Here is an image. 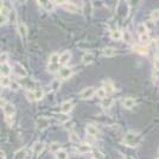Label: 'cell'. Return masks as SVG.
I'll return each instance as SVG.
<instances>
[{"mask_svg":"<svg viewBox=\"0 0 159 159\" xmlns=\"http://www.w3.org/2000/svg\"><path fill=\"white\" fill-rule=\"evenodd\" d=\"M37 126L39 129H44L45 127L49 126V119L47 118H39V119L37 120Z\"/></svg>","mask_w":159,"mask_h":159,"instance_id":"cell-24","label":"cell"},{"mask_svg":"<svg viewBox=\"0 0 159 159\" xmlns=\"http://www.w3.org/2000/svg\"><path fill=\"white\" fill-rule=\"evenodd\" d=\"M38 4H39L40 7H42L44 11H47V12H51L53 10V6H55V2H51V1H43V2H39V1H38Z\"/></svg>","mask_w":159,"mask_h":159,"instance_id":"cell-12","label":"cell"},{"mask_svg":"<svg viewBox=\"0 0 159 159\" xmlns=\"http://www.w3.org/2000/svg\"><path fill=\"white\" fill-rule=\"evenodd\" d=\"M157 60L159 61V48H158V50H157Z\"/></svg>","mask_w":159,"mask_h":159,"instance_id":"cell-44","label":"cell"},{"mask_svg":"<svg viewBox=\"0 0 159 159\" xmlns=\"http://www.w3.org/2000/svg\"><path fill=\"white\" fill-rule=\"evenodd\" d=\"M95 94H96V89L93 88V87H88V88H84V89L80 93V99L88 100V99H90V98H93Z\"/></svg>","mask_w":159,"mask_h":159,"instance_id":"cell-4","label":"cell"},{"mask_svg":"<svg viewBox=\"0 0 159 159\" xmlns=\"http://www.w3.org/2000/svg\"><path fill=\"white\" fill-rule=\"evenodd\" d=\"M151 20H153V21L159 20V8L152 10V12H151Z\"/></svg>","mask_w":159,"mask_h":159,"instance_id":"cell-38","label":"cell"},{"mask_svg":"<svg viewBox=\"0 0 159 159\" xmlns=\"http://www.w3.org/2000/svg\"><path fill=\"white\" fill-rule=\"evenodd\" d=\"M2 111L5 114V119L7 122H10V119H13L14 114H16V108L11 102H6L4 106H2Z\"/></svg>","mask_w":159,"mask_h":159,"instance_id":"cell-1","label":"cell"},{"mask_svg":"<svg viewBox=\"0 0 159 159\" xmlns=\"http://www.w3.org/2000/svg\"><path fill=\"white\" fill-rule=\"evenodd\" d=\"M122 106L127 108V109H132L133 107L135 106V100L133 99V98H126L122 101Z\"/></svg>","mask_w":159,"mask_h":159,"instance_id":"cell-14","label":"cell"},{"mask_svg":"<svg viewBox=\"0 0 159 159\" xmlns=\"http://www.w3.org/2000/svg\"><path fill=\"white\" fill-rule=\"evenodd\" d=\"M33 94H34V98L37 101H40V100L44 98V92L42 90V89H36V90H33Z\"/></svg>","mask_w":159,"mask_h":159,"instance_id":"cell-29","label":"cell"},{"mask_svg":"<svg viewBox=\"0 0 159 159\" xmlns=\"http://www.w3.org/2000/svg\"><path fill=\"white\" fill-rule=\"evenodd\" d=\"M69 140H70V143L71 144H75V145H80L81 143V140H80V135L77 133L75 132H69Z\"/></svg>","mask_w":159,"mask_h":159,"instance_id":"cell-18","label":"cell"},{"mask_svg":"<svg viewBox=\"0 0 159 159\" xmlns=\"http://www.w3.org/2000/svg\"><path fill=\"white\" fill-rule=\"evenodd\" d=\"M92 151V146L88 145V144H80L77 145V148H76V152L79 154H86V153H89Z\"/></svg>","mask_w":159,"mask_h":159,"instance_id":"cell-10","label":"cell"},{"mask_svg":"<svg viewBox=\"0 0 159 159\" xmlns=\"http://www.w3.org/2000/svg\"><path fill=\"white\" fill-rule=\"evenodd\" d=\"M111 38L113 40H120L122 39V31L119 29H114L111 31Z\"/></svg>","mask_w":159,"mask_h":159,"instance_id":"cell-16","label":"cell"},{"mask_svg":"<svg viewBox=\"0 0 159 159\" xmlns=\"http://www.w3.org/2000/svg\"><path fill=\"white\" fill-rule=\"evenodd\" d=\"M25 156H26V151L23 148L14 153V159H25Z\"/></svg>","mask_w":159,"mask_h":159,"instance_id":"cell-30","label":"cell"},{"mask_svg":"<svg viewBox=\"0 0 159 159\" xmlns=\"http://www.w3.org/2000/svg\"><path fill=\"white\" fill-rule=\"evenodd\" d=\"M139 37H140V40H141L143 43H146V44L150 43V36H148L147 33H145V34H140Z\"/></svg>","mask_w":159,"mask_h":159,"instance_id":"cell-40","label":"cell"},{"mask_svg":"<svg viewBox=\"0 0 159 159\" xmlns=\"http://www.w3.org/2000/svg\"><path fill=\"white\" fill-rule=\"evenodd\" d=\"M58 73H60L61 79L66 80L73 75V69H71V68H69V66H62Z\"/></svg>","mask_w":159,"mask_h":159,"instance_id":"cell-6","label":"cell"},{"mask_svg":"<svg viewBox=\"0 0 159 159\" xmlns=\"http://www.w3.org/2000/svg\"><path fill=\"white\" fill-rule=\"evenodd\" d=\"M26 99L29 100V101H34L36 100V98H34V94H33V92H26Z\"/></svg>","mask_w":159,"mask_h":159,"instance_id":"cell-42","label":"cell"},{"mask_svg":"<svg viewBox=\"0 0 159 159\" xmlns=\"http://www.w3.org/2000/svg\"><path fill=\"white\" fill-rule=\"evenodd\" d=\"M137 30H138V32H139V36H140V34H145V33H147V29H146V26H145V24H144V23H140V24H138Z\"/></svg>","mask_w":159,"mask_h":159,"instance_id":"cell-34","label":"cell"},{"mask_svg":"<svg viewBox=\"0 0 159 159\" xmlns=\"http://www.w3.org/2000/svg\"><path fill=\"white\" fill-rule=\"evenodd\" d=\"M94 61V55L92 52H86L82 56V63L83 64H89Z\"/></svg>","mask_w":159,"mask_h":159,"instance_id":"cell-20","label":"cell"},{"mask_svg":"<svg viewBox=\"0 0 159 159\" xmlns=\"http://www.w3.org/2000/svg\"><path fill=\"white\" fill-rule=\"evenodd\" d=\"M18 32H19L20 37L23 38V39H26L27 37V27L26 25L24 24V23H18Z\"/></svg>","mask_w":159,"mask_h":159,"instance_id":"cell-11","label":"cell"},{"mask_svg":"<svg viewBox=\"0 0 159 159\" xmlns=\"http://www.w3.org/2000/svg\"><path fill=\"white\" fill-rule=\"evenodd\" d=\"M10 88H11L12 90H14V92H17V90H19V89H20V84L18 83V82H16V81H12V82H11V86H10Z\"/></svg>","mask_w":159,"mask_h":159,"instance_id":"cell-39","label":"cell"},{"mask_svg":"<svg viewBox=\"0 0 159 159\" xmlns=\"http://www.w3.org/2000/svg\"><path fill=\"white\" fill-rule=\"evenodd\" d=\"M60 57L61 55L57 52H53L49 57V64H60Z\"/></svg>","mask_w":159,"mask_h":159,"instance_id":"cell-22","label":"cell"},{"mask_svg":"<svg viewBox=\"0 0 159 159\" xmlns=\"http://www.w3.org/2000/svg\"><path fill=\"white\" fill-rule=\"evenodd\" d=\"M74 108V103L73 101H64L62 105H61V112L64 113V114H68L73 111Z\"/></svg>","mask_w":159,"mask_h":159,"instance_id":"cell-8","label":"cell"},{"mask_svg":"<svg viewBox=\"0 0 159 159\" xmlns=\"http://www.w3.org/2000/svg\"><path fill=\"white\" fill-rule=\"evenodd\" d=\"M13 73L14 75H17L19 77H26L27 76V71L25 70V68L19 63H14L13 64Z\"/></svg>","mask_w":159,"mask_h":159,"instance_id":"cell-5","label":"cell"},{"mask_svg":"<svg viewBox=\"0 0 159 159\" xmlns=\"http://www.w3.org/2000/svg\"><path fill=\"white\" fill-rule=\"evenodd\" d=\"M56 119L58 120L60 122H62V124H66L70 120V116L64 114V113H60V114H56Z\"/></svg>","mask_w":159,"mask_h":159,"instance_id":"cell-25","label":"cell"},{"mask_svg":"<svg viewBox=\"0 0 159 159\" xmlns=\"http://www.w3.org/2000/svg\"><path fill=\"white\" fill-rule=\"evenodd\" d=\"M145 26H146V29H147V31H150V30H153L154 29V26H156V21H153V20H146L145 23Z\"/></svg>","mask_w":159,"mask_h":159,"instance_id":"cell-36","label":"cell"},{"mask_svg":"<svg viewBox=\"0 0 159 159\" xmlns=\"http://www.w3.org/2000/svg\"><path fill=\"white\" fill-rule=\"evenodd\" d=\"M133 50L135 52L140 53V55H147L148 53V48L145 47V45H134L133 47Z\"/></svg>","mask_w":159,"mask_h":159,"instance_id":"cell-19","label":"cell"},{"mask_svg":"<svg viewBox=\"0 0 159 159\" xmlns=\"http://www.w3.org/2000/svg\"><path fill=\"white\" fill-rule=\"evenodd\" d=\"M115 55H116V51L112 47H107L102 50V56H105V57H113Z\"/></svg>","mask_w":159,"mask_h":159,"instance_id":"cell-15","label":"cell"},{"mask_svg":"<svg viewBox=\"0 0 159 159\" xmlns=\"http://www.w3.org/2000/svg\"><path fill=\"white\" fill-rule=\"evenodd\" d=\"M11 11H13L11 7L7 5L6 2L1 4V8H0V16H1V24H6L8 18H10V13Z\"/></svg>","mask_w":159,"mask_h":159,"instance_id":"cell-2","label":"cell"},{"mask_svg":"<svg viewBox=\"0 0 159 159\" xmlns=\"http://www.w3.org/2000/svg\"><path fill=\"white\" fill-rule=\"evenodd\" d=\"M50 150H51L53 153L58 152L60 150H62V148H61V144L60 143H57V141H56V143H52V144L50 145Z\"/></svg>","mask_w":159,"mask_h":159,"instance_id":"cell-35","label":"cell"},{"mask_svg":"<svg viewBox=\"0 0 159 159\" xmlns=\"http://www.w3.org/2000/svg\"><path fill=\"white\" fill-rule=\"evenodd\" d=\"M70 58H71V52L70 51H64V52L61 53V57H60V64L63 66H66V64L70 61Z\"/></svg>","mask_w":159,"mask_h":159,"instance_id":"cell-9","label":"cell"},{"mask_svg":"<svg viewBox=\"0 0 159 159\" xmlns=\"http://www.w3.org/2000/svg\"><path fill=\"white\" fill-rule=\"evenodd\" d=\"M55 158L56 159H68L69 156H68V152L64 151V150H60L58 152L55 153Z\"/></svg>","mask_w":159,"mask_h":159,"instance_id":"cell-27","label":"cell"},{"mask_svg":"<svg viewBox=\"0 0 159 159\" xmlns=\"http://www.w3.org/2000/svg\"><path fill=\"white\" fill-rule=\"evenodd\" d=\"M122 39L125 40L126 43H131L132 42V36H131L129 31H127V30L122 31Z\"/></svg>","mask_w":159,"mask_h":159,"instance_id":"cell-31","label":"cell"},{"mask_svg":"<svg viewBox=\"0 0 159 159\" xmlns=\"http://www.w3.org/2000/svg\"><path fill=\"white\" fill-rule=\"evenodd\" d=\"M93 159H94V158H93Z\"/></svg>","mask_w":159,"mask_h":159,"instance_id":"cell-46","label":"cell"},{"mask_svg":"<svg viewBox=\"0 0 159 159\" xmlns=\"http://www.w3.org/2000/svg\"><path fill=\"white\" fill-rule=\"evenodd\" d=\"M12 68H11V66H8L7 63H5V64H1V76H8L10 74L12 73Z\"/></svg>","mask_w":159,"mask_h":159,"instance_id":"cell-21","label":"cell"},{"mask_svg":"<svg viewBox=\"0 0 159 159\" xmlns=\"http://www.w3.org/2000/svg\"><path fill=\"white\" fill-rule=\"evenodd\" d=\"M1 159H6V154L4 151H1Z\"/></svg>","mask_w":159,"mask_h":159,"instance_id":"cell-43","label":"cell"},{"mask_svg":"<svg viewBox=\"0 0 159 159\" xmlns=\"http://www.w3.org/2000/svg\"><path fill=\"white\" fill-rule=\"evenodd\" d=\"M60 87H61V81L57 79H55L52 81V83H51V89H52L53 92H56V90H58Z\"/></svg>","mask_w":159,"mask_h":159,"instance_id":"cell-37","label":"cell"},{"mask_svg":"<svg viewBox=\"0 0 159 159\" xmlns=\"http://www.w3.org/2000/svg\"><path fill=\"white\" fill-rule=\"evenodd\" d=\"M96 95L99 96L100 99L102 100V99H105L108 94H107V92L105 90V88H103V87H101V88H99V89L96 90Z\"/></svg>","mask_w":159,"mask_h":159,"instance_id":"cell-33","label":"cell"},{"mask_svg":"<svg viewBox=\"0 0 159 159\" xmlns=\"http://www.w3.org/2000/svg\"><path fill=\"white\" fill-rule=\"evenodd\" d=\"M103 88H105V90L107 92V94L109 95V94H112L114 90H115V88H114V86L112 84V82L111 81H106L105 82V84H103Z\"/></svg>","mask_w":159,"mask_h":159,"instance_id":"cell-26","label":"cell"},{"mask_svg":"<svg viewBox=\"0 0 159 159\" xmlns=\"http://www.w3.org/2000/svg\"><path fill=\"white\" fill-rule=\"evenodd\" d=\"M7 60H8V53H7V52H2V53H1V56H0L1 64H5V63H7Z\"/></svg>","mask_w":159,"mask_h":159,"instance_id":"cell-41","label":"cell"},{"mask_svg":"<svg viewBox=\"0 0 159 159\" xmlns=\"http://www.w3.org/2000/svg\"><path fill=\"white\" fill-rule=\"evenodd\" d=\"M112 105H113V98L109 96V95H107L106 98L102 99V101H101V106L103 107V108H109Z\"/></svg>","mask_w":159,"mask_h":159,"instance_id":"cell-23","label":"cell"},{"mask_svg":"<svg viewBox=\"0 0 159 159\" xmlns=\"http://www.w3.org/2000/svg\"><path fill=\"white\" fill-rule=\"evenodd\" d=\"M158 159H159V158H158Z\"/></svg>","mask_w":159,"mask_h":159,"instance_id":"cell-45","label":"cell"},{"mask_svg":"<svg viewBox=\"0 0 159 159\" xmlns=\"http://www.w3.org/2000/svg\"><path fill=\"white\" fill-rule=\"evenodd\" d=\"M86 132H87V134H88L89 137H93V138H98V137L100 135L99 129L94 126V125H87Z\"/></svg>","mask_w":159,"mask_h":159,"instance_id":"cell-7","label":"cell"},{"mask_svg":"<svg viewBox=\"0 0 159 159\" xmlns=\"http://www.w3.org/2000/svg\"><path fill=\"white\" fill-rule=\"evenodd\" d=\"M62 6L66 8V11H69V12H71V13H77L80 10H79V7L76 6L74 2H68L66 1L64 5H62Z\"/></svg>","mask_w":159,"mask_h":159,"instance_id":"cell-13","label":"cell"},{"mask_svg":"<svg viewBox=\"0 0 159 159\" xmlns=\"http://www.w3.org/2000/svg\"><path fill=\"white\" fill-rule=\"evenodd\" d=\"M125 143L127 146H135L139 145V140H138V135L135 133H128L126 137H125Z\"/></svg>","mask_w":159,"mask_h":159,"instance_id":"cell-3","label":"cell"},{"mask_svg":"<svg viewBox=\"0 0 159 159\" xmlns=\"http://www.w3.org/2000/svg\"><path fill=\"white\" fill-rule=\"evenodd\" d=\"M44 147H45V145L43 144V143H40V141H37V143H34L32 146V152L36 153V154H38V153H40L43 150H44Z\"/></svg>","mask_w":159,"mask_h":159,"instance_id":"cell-17","label":"cell"},{"mask_svg":"<svg viewBox=\"0 0 159 159\" xmlns=\"http://www.w3.org/2000/svg\"><path fill=\"white\" fill-rule=\"evenodd\" d=\"M11 80L8 76H1V87H4V88H6V87H10L11 86Z\"/></svg>","mask_w":159,"mask_h":159,"instance_id":"cell-28","label":"cell"},{"mask_svg":"<svg viewBox=\"0 0 159 159\" xmlns=\"http://www.w3.org/2000/svg\"><path fill=\"white\" fill-rule=\"evenodd\" d=\"M61 64H48V70L50 73H56V71H60L61 70Z\"/></svg>","mask_w":159,"mask_h":159,"instance_id":"cell-32","label":"cell"}]
</instances>
